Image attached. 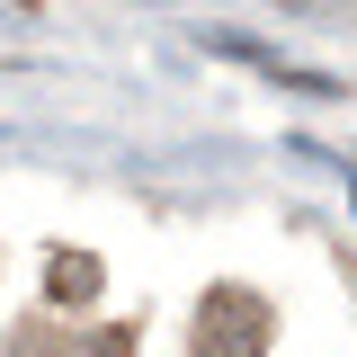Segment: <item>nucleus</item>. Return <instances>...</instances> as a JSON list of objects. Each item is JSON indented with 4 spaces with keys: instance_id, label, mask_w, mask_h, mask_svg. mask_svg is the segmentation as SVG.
Segmentation results:
<instances>
[{
    "instance_id": "obj_1",
    "label": "nucleus",
    "mask_w": 357,
    "mask_h": 357,
    "mask_svg": "<svg viewBox=\"0 0 357 357\" xmlns=\"http://www.w3.org/2000/svg\"><path fill=\"white\" fill-rule=\"evenodd\" d=\"M197 349L206 357H259L268 349V304L259 295H241V286H215V295H206V312H197Z\"/></svg>"
},
{
    "instance_id": "obj_2",
    "label": "nucleus",
    "mask_w": 357,
    "mask_h": 357,
    "mask_svg": "<svg viewBox=\"0 0 357 357\" xmlns=\"http://www.w3.org/2000/svg\"><path fill=\"white\" fill-rule=\"evenodd\" d=\"M89 295H98V259L54 250V304H89Z\"/></svg>"
}]
</instances>
